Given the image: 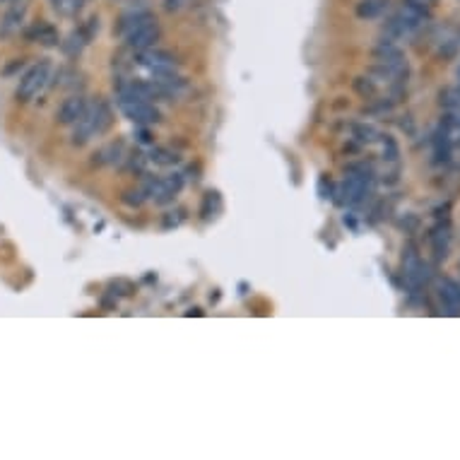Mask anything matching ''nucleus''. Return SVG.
<instances>
[{
	"instance_id": "obj_30",
	"label": "nucleus",
	"mask_w": 460,
	"mask_h": 460,
	"mask_svg": "<svg viewBox=\"0 0 460 460\" xmlns=\"http://www.w3.org/2000/svg\"><path fill=\"white\" fill-rule=\"evenodd\" d=\"M13 3H20V0H0V5H13Z\"/></svg>"
},
{
	"instance_id": "obj_5",
	"label": "nucleus",
	"mask_w": 460,
	"mask_h": 460,
	"mask_svg": "<svg viewBox=\"0 0 460 460\" xmlns=\"http://www.w3.org/2000/svg\"><path fill=\"white\" fill-rule=\"evenodd\" d=\"M161 36V29L159 24L154 22V17H150L148 22L138 24L131 34L126 36V44L133 48V51H148V48L157 46V41H159Z\"/></svg>"
},
{
	"instance_id": "obj_10",
	"label": "nucleus",
	"mask_w": 460,
	"mask_h": 460,
	"mask_svg": "<svg viewBox=\"0 0 460 460\" xmlns=\"http://www.w3.org/2000/svg\"><path fill=\"white\" fill-rule=\"evenodd\" d=\"M373 58H376V63H386V66H403L405 63V53L395 46L393 39L378 41V46L373 48Z\"/></svg>"
},
{
	"instance_id": "obj_9",
	"label": "nucleus",
	"mask_w": 460,
	"mask_h": 460,
	"mask_svg": "<svg viewBox=\"0 0 460 460\" xmlns=\"http://www.w3.org/2000/svg\"><path fill=\"white\" fill-rule=\"evenodd\" d=\"M366 181L369 178L364 176H357V174H350L345 178V183L340 186V203H347V205H357L364 200V196L369 193V188H366Z\"/></svg>"
},
{
	"instance_id": "obj_24",
	"label": "nucleus",
	"mask_w": 460,
	"mask_h": 460,
	"mask_svg": "<svg viewBox=\"0 0 460 460\" xmlns=\"http://www.w3.org/2000/svg\"><path fill=\"white\" fill-rule=\"evenodd\" d=\"M354 89L359 92L361 96H366V99L376 94V85H373L371 78H357V80H354Z\"/></svg>"
},
{
	"instance_id": "obj_7",
	"label": "nucleus",
	"mask_w": 460,
	"mask_h": 460,
	"mask_svg": "<svg viewBox=\"0 0 460 460\" xmlns=\"http://www.w3.org/2000/svg\"><path fill=\"white\" fill-rule=\"evenodd\" d=\"M85 111H87V99H85L82 94H73L58 106L56 121L61 123V126H75V123L82 118Z\"/></svg>"
},
{
	"instance_id": "obj_2",
	"label": "nucleus",
	"mask_w": 460,
	"mask_h": 460,
	"mask_svg": "<svg viewBox=\"0 0 460 460\" xmlns=\"http://www.w3.org/2000/svg\"><path fill=\"white\" fill-rule=\"evenodd\" d=\"M118 109L128 121H133L135 126H152L159 121V109L154 104H150L148 99H140L133 92L121 89L118 92Z\"/></svg>"
},
{
	"instance_id": "obj_22",
	"label": "nucleus",
	"mask_w": 460,
	"mask_h": 460,
	"mask_svg": "<svg viewBox=\"0 0 460 460\" xmlns=\"http://www.w3.org/2000/svg\"><path fill=\"white\" fill-rule=\"evenodd\" d=\"M352 135H354V138L359 140V143H369V145H371V143H376V140L381 138L376 128L364 126V123H357V126L352 128Z\"/></svg>"
},
{
	"instance_id": "obj_1",
	"label": "nucleus",
	"mask_w": 460,
	"mask_h": 460,
	"mask_svg": "<svg viewBox=\"0 0 460 460\" xmlns=\"http://www.w3.org/2000/svg\"><path fill=\"white\" fill-rule=\"evenodd\" d=\"M113 113L106 101H94L87 104V111L82 113L78 123H75L73 131V145H87L92 138H99L111 128Z\"/></svg>"
},
{
	"instance_id": "obj_23",
	"label": "nucleus",
	"mask_w": 460,
	"mask_h": 460,
	"mask_svg": "<svg viewBox=\"0 0 460 460\" xmlns=\"http://www.w3.org/2000/svg\"><path fill=\"white\" fill-rule=\"evenodd\" d=\"M145 200H148V193H145V188H131V191L123 193V203L131 205V208H138V205H143Z\"/></svg>"
},
{
	"instance_id": "obj_21",
	"label": "nucleus",
	"mask_w": 460,
	"mask_h": 460,
	"mask_svg": "<svg viewBox=\"0 0 460 460\" xmlns=\"http://www.w3.org/2000/svg\"><path fill=\"white\" fill-rule=\"evenodd\" d=\"M148 159L154 161V164H159V166H174L178 161V154L171 152L169 148H154L152 152H150Z\"/></svg>"
},
{
	"instance_id": "obj_4",
	"label": "nucleus",
	"mask_w": 460,
	"mask_h": 460,
	"mask_svg": "<svg viewBox=\"0 0 460 460\" xmlns=\"http://www.w3.org/2000/svg\"><path fill=\"white\" fill-rule=\"evenodd\" d=\"M143 188H145V193H148V198H154V203H159V205L174 203L178 191L183 188V176L181 174H171V176L150 178Z\"/></svg>"
},
{
	"instance_id": "obj_16",
	"label": "nucleus",
	"mask_w": 460,
	"mask_h": 460,
	"mask_svg": "<svg viewBox=\"0 0 460 460\" xmlns=\"http://www.w3.org/2000/svg\"><path fill=\"white\" fill-rule=\"evenodd\" d=\"M434 157L438 164L451 159V133H448V128L443 123L434 135Z\"/></svg>"
},
{
	"instance_id": "obj_20",
	"label": "nucleus",
	"mask_w": 460,
	"mask_h": 460,
	"mask_svg": "<svg viewBox=\"0 0 460 460\" xmlns=\"http://www.w3.org/2000/svg\"><path fill=\"white\" fill-rule=\"evenodd\" d=\"M87 41H89L87 34H85L82 29H78V31H73L66 41H63V51H66L70 58H75V56H80V51H82Z\"/></svg>"
},
{
	"instance_id": "obj_11",
	"label": "nucleus",
	"mask_w": 460,
	"mask_h": 460,
	"mask_svg": "<svg viewBox=\"0 0 460 460\" xmlns=\"http://www.w3.org/2000/svg\"><path fill=\"white\" fill-rule=\"evenodd\" d=\"M24 36L41 46H58V41H61L58 39V29L48 22H36L34 27H29V29L24 31Z\"/></svg>"
},
{
	"instance_id": "obj_8",
	"label": "nucleus",
	"mask_w": 460,
	"mask_h": 460,
	"mask_svg": "<svg viewBox=\"0 0 460 460\" xmlns=\"http://www.w3.org/2000/svg\"><path fill=\"white\" fill-rule=\"evenodd\" d=\"M27 17V0H20V3H13L5 15L0 17V36H13L20 31Z\"/></svg>"
},
{
	"instance_id": "obj_3",
	"label": "nucleus",
	"mask_w": 460,
	"mask_h": 460,
	"mask_svg": "<svg viewBox=\"0 0 460 460\" xmlns=\"http://www.w3.org/2000/svg\"><path fill=\"white\" fill-rule=\"evenodd\" d=\"M48 80H51V66H48L46 61L36 63V66H31L27 73L20 78V85H17V101H31L36 94H39L41 89L48 85Z\"/></svg>"
},
{
	"instance_id": "obj_6",
	"label": "nucleus",
	"mask_w": 460,
	"mask_h": 460,
	"mask_svg": "<svg viewBox=\"0 0 460 460\" xmlns=\"http://www.w3.org/2000/svg\"><path fill=\"white\" fill-rule=\"evenodd\" d=\"M138 63L148 68L152 75H166L176 73V58L166 51H157V48H148V51H138Z\"/></svg>"
},
{
	"instance_id": "obj_18",
	"label": "nucleus",
	"mask_w": 460,
	"mask_h": 460,
	"mask_svg": "<svg viewBox=\"0 0 460 460\" xmlns=\"http://www.w3.org/2000/svg\"><path fill=\"white\" fill-rule=\"evenodd\" d=\"M94 157H96L94 159L96 164H118V161L126 159V157H123V143L106 145V148H101Z\"/></svg>"
},
{
	"instance_id": "obj_17",
	"label": "nucleus",
	"mask_w": 460,
	"mask_h": 460,
	"mask_svg": "<svg viewBox=\"0 0 460 460\" xmlns=\"http://www.w3.org/2000/svg\"><path fill=\"white\" fill-rule=\"evenodd\" d=\"M431 246H434L436 258H446L448 256V246H451V229L443 224H438L434 231H431Z\"/></svg>"
},
{
	"instance_id": "obj_28",
	"label": "nucleus",
	"mask_w": 460,
	"mask_h": 460,
	"mask_svg": "<svg viewBox=\"0 0 460 460\" xmlns=\"http://www.w3.org/2000/svg\"><path fill=\"white\" fill-rule=\"evenodd\" d=\"M181 222H183V213H181V210H176V213H166L164 227H176V224H181Z\"/></svg>"
},
{
	"instance_id": "obj_26",
	"label": "nucleus",
	"mask_w": 460,
	"mask_h": 460,
	"mask_svg": "<svg viewBox=\"0 0 460 460\" xmlns=\"http://www.w3.org/2000/svg\"><path fill=\"white\" fill-rule=\"evenodd\" d=\"M383 138V154H386L388 161H395L398 159V145H395V140L391 135H381Z\"/></svg>"
},
{
	"instance_id": "obj_14",
	"label": "nucleus",
	"mask_w": 460,
	"mask_h": 460,
	"mask_svg": "<svg viewBox=\"0 0 460 460\" xmlns=\"http://www.w3.org/2000/svg\"><path fill=\"white\" fill-rule=\"evenodd\" d=\"M438 296L441 304L448 308V313H460V285L453 280H441L438 282Z\"/></svg>"
},
{
	"instance_id": "obj_15",
	"label": "nucleus",
	"mask_w": 460,
	"mask_h": 460,
	"mask_svg": "<svg viewBox=\"0 0 460 460\" xmlns=\"http://www.w3.org/2000/svg\"><path fill=\"white\" fill-rule=\"evenodd\" d=\"M150 17H152V15H150L148 10H143V8H135V10H131V13L121 15V20H118V24H116L118 36H123V39H126V36L131 34L135 27L148 22Z\"/></svg>"
},
{
	"instance_id": "obj_12",
	"label": "nucleus",
	"mask_w": 460,
	"mask_h": 460,
	"mask_svg": "<svg viewBox=\"0 0 460 460\" xmlns=\"http://www.w3.org/2000/svg\"><path fill=\"white\" fill-rule=\"evenodd\" d=\"M405 280L412 287H419L426 280V265L419 261L412 248H408V256H405Z\"/></svg>"
},
{
	"instance_id": "obj_25",
	"label": "nucleus",
	"mask_w": 460,
	"mask_h": 460,
	"mask_svg": "<svg viewBox=\"0 0 460 460\" xmlns=\"http://www.w3.org/2000/svg\"><path fill=\"white\" fill-rule=\"evenodd\" d=\"M441 104L446 109H453V106H460V87H451L441 92Z\"/></svg>"
},
{
	"instance_id": "obj_13",
	"label": "nucleus",
	"mask_w": 460,
	"mask_h": 460,
	"mask_svg": "<svg viewBox=\"0 0 460 460\" xmlns=\"http://www.w3.org/2000/svg\"><path fill=\"white\" fill-rule=\"evenodd\" d=\"M391 10V0H359L357 3V17L359 20H381Z\"/></svg>"
},
{
	"instance_id": "obj_29",
	"label": "nucleus",
	"mask_w": 460,
	"mask_h": 460,
	"mask_svg": "<svg viewBox=\"0 0 460 460\" xmlns=\"http://www.w3.org/2000/svg\"><path fill=\"white\" fill-rule=\"evenodd\" d=\"M138 140L143 145H150L152 143V133L148 131V126H138Z\"/></svg>"
},
{
	"instance_id": "obj_19",
	"label": "nucleus",
	"mask_w": 460,
	"mask_h": 460,
	"mask_svg": "<svg viewBox=\"0 0 460 460\" xmlns=\"http://www.w3.org/2000/svg\"><path fill=\"white\" fill-rule=\"evenodd\" d=\"M48 3L61 17H78L85 8V0H48Z\"/></svg>"
},
{
	"instance_id": "obj_27",
	"label": "nucleus",
	"mask_w": 460,
	"mask_h": 460,
	"mask_svg": "<svg viewBox=\"0 0 460 460\" xmlns=\"http://www.w3.org/2000/svg\"><path fill=\"white\" fill-rule=\"evenodd\" d=\"M161 3H164L166 13H181V10H186L193 0H161Z\"/></svg>"
}]
</instances>
